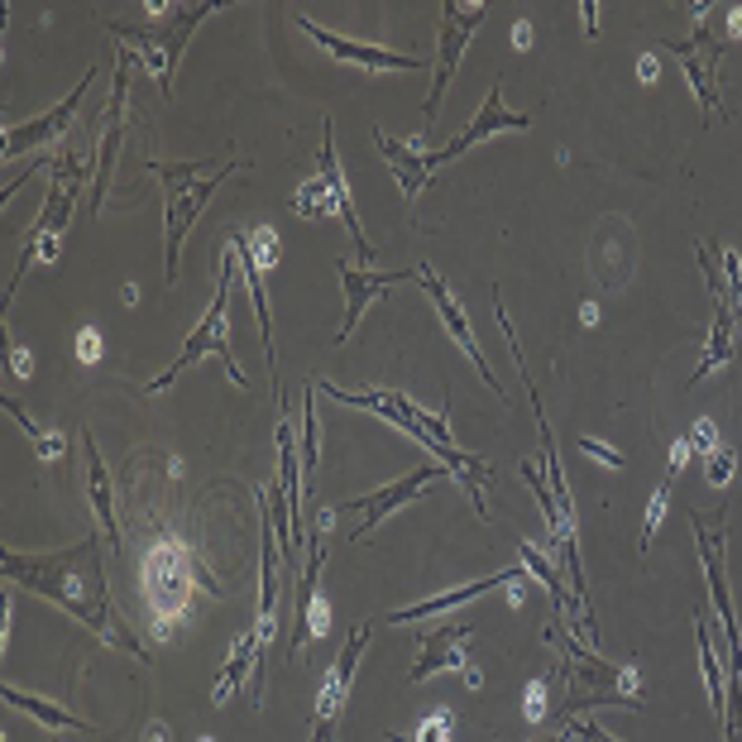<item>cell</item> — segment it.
I'll use <instances>...</instances> for the list:
<instances>
[{
    "mask_svg": "<svg viewBox=\"0 0 742 742\" xmlns=\"http://www.w3.org/2000/svg\"><path fill=\"white\" fill-rule=\"evenodd\" d=\"M91 87V72H82V82L72 87L63 101L53 106V111H44L39 120H29V125H20V129H10L5 135V159H20V153H29V149H39V144H53V139H63L67 135V125H72V115H77V101H82V91Z\"/></svg>",
    "mask_w": 742,
    "mask_h": 742,
    "instance_id": "cell-14",
    "label": "cell"
},
{
    "mask_svg": "<svg viewBox=\"0 0 742 742\" xmlns=\"http://www.w3.org/2000/svg\"><path fill=\"white\" fill-rule=\"evenodd\" d=\"M518 580H522L518 570H498V574H489V580L460 584V590H450V594H436V598H422V604L393 608V614H388V622H393V628H398V622H417V618H431V614H446V608H460V604H470V598H479L484 590H498V584H518Z\"/></svg>",
    "mask_w": 742,
    "mask_h": 742,
    "instance_id": "cell-20",
    "label": "cell"
},
{
    "mask_svg": "<svg viewBox=\"0 0 742 742\" xmlns=\"http://www.w3.org/2000/svg\"><path fill=\"white\" fill-rule=\"evenodd\" d=\"M125 63L129 53H120L115 82H111V106H106V135H101V153H96V177H91V211L96 201L106 197V183H111V168L120 153V139H125Z\"/></svg>",
    "mask_w": 742,
    "mask_h": 742,
    "instance_id": "cell-18",
    "label": "cell"
},
{
    "mask_svg": "<svg viewBox=\"0 0 742 742\" xmlns=\"http://www.w3.org/2000/svg\"><path fill=\"white\" fill-rule=\"evenodd\" d=\"M77 355L91 364V359L101 355V335H96V331H82V335H77Z\"/></svg>",
    "mask_w": 742,
    "mask_h": 742,
    "instance_id": "cell-37",
    "label": "cell"
},
{
    "mask_svg": "<svg viewBox=\"0 0 742 742\" xmlns=\"http://www.w3.org/2000/svg\"><path fill=\"white\" fill-rule=\"evenodd\" d=\"M733 345H738V335H733V307H728V297H724V302H714V326H709L704 359H700V369H694L690 383H700V379H709L714 369H724L728 359H733Z\"/></svg>",
    "mask_w": 742,
    "mask_h": 742,
    "instance_id": "cell-25",
    "label": "cell"
},
{
    "mask_svg": "<svg viewBox=\"0 0 742 742\" xmlns=\"http://www.w3.org/2000/svg\"><path fill=\"white\" fill-rule=\"evenodd\" d=\"M518 551H522V566H527V570L536 574V580L546 584V590H551V598H556V608H560V614H566V608H570V598H566V590H560V566H556V560H546V556H542V551H536L532 542H518Z\"/></svg>",
    "mask_w": 742,
    "mask_h": 742,
    "instance_id": "cell-28",
    "label": "cell"
},
{
    "mask_svg": "<svg viewBox=\"0 0 742 742\" xmlns=\"http://www.w3.org/2000/svg\"><path fill=\"white\" fill-rule=\"evenodd\" d=\"M580 455H584V460L608 465V470H622V465H628V455H622V450H614V446H604V441H598V436H580Z\"/></svg>",
    "mask_w": 742,
    "mask_h": 742,
    "instance_id": "cell-32",
    "label": "cell"
},
{
    "mask_svg": "<svg viewBox=\"0 0 742 742\" xmlns=\"http://www.w3.org/2000/svg\"><path fill=\"white\" fill-rule=\"evenodd\" d=\"M279 484H283V498H287V512H293V536L297 546H302V512H297V503H302V455H297V436L287 431V417L279 422Z\"/></svg>",
    "mask_w": 742,
    "mask_h": 742,
    "instance_id": "cell-22",
    "label": "cell"
},
{
    "mask_svg": "<svg viewBox=\"0 0 742 742\" xmlns=\"http://www.w3.org/2000/svg\"><path fill=\"white\" fill-rule=\"evenodd\" d=\"M321 177H326V187H331V197H335V211H341V221L350 225V235H355V245H359V269H369V263H374V245L364 239V225H359V211H355V201H350V187H345V173H341V163H335L331 120H321Z\"/></svg>",
    "mask_w": 742,
    "mask_h": 742,
    "instance_id": "cell-19",
    "label": "cell"
},
{
    "mask_svg": "<svg viewBox=\"0 0 742 742\" xmlns=\"http://www.w3.org/2000/svg\"><path fill=\"white\" fill-rule=\"evenodd\" d=\"M297 29L311 34V39L326 48L331 58H341V63H359V67H369V72H422L426 67V58H417V53H393V48H374V44L345 39V34L311 24L307 15H297Z\"/></svg>",
    "mask_w": 742,
    "mask_h": 742,
    "instance_id": "cell-8",
    "label": "cell"
},
{
    "mask_svg": "<svg viewBox=\"0 0 742 742\" xmlns=\"http://www.w3.org/2000/svg\"><path fill=\"white\" fill-rule=\"evenodd\" d=\"M0 694H5V704H15V709L34 714L44 728H72V733H91V724H82V718H72L67 709H58V704L39 700V694H24V690H15V685H5Z\"/></svg>",
    "mask_w": 742,
    "mask_h": 742,
    "instance_id": "cell-27",
    "label": "cell"
},
{
    "mask_svg": "<svg viewBox=\"0 0 742 742\" xmlns=\"http://www.w3.org/2000/svg\"><path fill=\"white\" fill-rule=\"evenodd\" d=\"M666 503H670V484H661L652 494V508H646V522H642V551H652V536H656V527H661V518H666Z\"/></svg>",
    "mask_w": 742,
    "mask_h": 742,
    "instance_id": "cell-33",
    "label": "cell"
},
{
    "mask_svg": "<svg viewBox=\"0 0 742 742\" xmlns=\"http://www.w3.org/2000/svg\"><path fill=\"white\" fill-rule=\"evenodd\" d=\"M450 728H455L450 709H441V714H431V718H426V724H422V733H417L412 742H450Z\"/></svg>",
    "mask_w": 742,
    "mask_h": 742,
    "instance_id": "cell-34",
    "label": "cell"
},
{
    "mask_svg": "<svg viewBox=\"0 0 742 742\" xmlns=\"http://www.w3.org/2000/svg\"><path fill=\"white\" fill-rule=\"evenodd\" d=\"M436 474H446V470H436V465H422V470H412V474H403V479H393V484H383V489H374V494H364V498H355V503H345L341 512H364L359 518V527H355V542H364L374 527L388 518V512H398L403 503H412L422 489L431 484Z\"/></svg>",
    "mask_w": 742,
    "mask_h": 742,
    "instance_id": "cell-12",
    "label": "cell"
},
{
    "mask_svg": "<svg viewBox=\"0 0 742 742\" xmlns=\"http://www.w3.org/2000/svg\"><path fill=\"white\" fill-rule=\"evenodd\" d=\"M470 632H474L470 622H450V628L426 632V638H422V656H417V666L407 670V680H412V685H422V680L436 676V670H460L470 685H479V670L465 661V652H460V646L470 642Z\"/></svg>",
    "mask_w": 742,
    "mask_h": 742,
    "instance_id": "cell-13",
    "label": "cell"
},
{
    "mask_svg": "<svg viewBox=\"0 0 742 742\" xmlns=\"http://www.w3.org/2000/svg\"><path fill=\"white\" fill-rule=\"evenodd\" d=\"M48 168H53L48 197H44V211H39V221H34V231L24 235V255L15 263V279H10V297H15L24 269H29L34 259H48V263L58 259V239H63L72 211H77V201H82V187H87V168L77 163V153H58Z\"/></svg>",
    "mask_w": 742,
    "mask_h": 742,
    "instance_id": "cell-3",
    "label": "cell"
},
{
    "mask_svg": "<svg viewBox=\"0 0 742 742\" xmlns=\"http://www.w3.org/2000/svg\"><path fill=\"white\" fill-rule=\"evenodd\" d=\"M235 249H225V259H221V279H215V302H211V311H207V317H201L197 321V331H191L187 335V345H183V355H177L173 359V364H168L163 369V374L159 379H153L149 383V393H163L168 388V383H173L177 374H183V369L187 364H197V359H201V350H211L215 359H221V364H225V374H231L235 383H249L245 379V369H239L235 364V359H231V341H225V311H231V287H235Z\"/></svg>",
    "mask_w": 742,
    "mask_h": 742,
    "instance_id": "cell-5",
    "label": "cell"
},
{
    "mask_svg": "<svg viewBox=\"0 0 742 742\" xmlns=\"http://www.w3.org/2000/svg\"><path fill=\"white\" fill-rule=\"evenodd\" d=\"M733 34H742V10H733Z\"/></svg>",
    "mask_w": 742,
    "mask_h": 742,
    "instance_id": "cell-42",
    "label": "cell"
},
{
    "mask_svg": "<svg viewBox=\"0 0 742 742\" xmlns=\"http://www.w3.org/2000/svg\"><path fill=\"white\" fill-rule=\"evenodd\" d=\"M690 446L700 450V455H714V450H718V436H714V422H709V417H700V422H694Z\"/></svg>",
    "mask_w": 742,
    "mask_h": 742,
    "instance_id": "cell-35",
    "label": "cell"
},
{
    "mask_svg": "<svg viewBox=\"0 0 742 742\" xmlns=\"http://www.w3.org/2000/svg\"><path fill=\"white\" fill-rule=\"evenodd\" d=\"M666 53H680V63H685V77H690L694 96H700L704 115L728 120V111H724V106H718V91H714V67H700V39H694V34H690L685 44H666Z\"/></svg>",
    "mask_w": 742,
    "mask_h": 742,
    "instance_id": "cell-26",
    "label": "cell"
},
{
    "mask_svg": "<svg viewBox=\"0 0 742 742\" xmlns=\"http://www.w3.org/2000/svg\"><path fill=\"white\" fill-rule=\"evenodd\" d=\"M263 642H269V638H263V632H259V622H255V628H249L245 638H239V642L231 646V661H225L221 680H215V685H211V704H225V700H231V694H235L239 685H245V670H249V666H259Z\"/></svg>",
    "mask_w": 742,
    "mask_h": 742,
    "instance_id": "cell-24",
    "label": "cell"
},
{
    "mask_svg": "<svg viewBox=\"0 0 742 742\" xmlns=\"http://www.w3.org/2000/svg\"><path fill=\"white\" fill-rule=\"evenodd\" d=\"M551 742H556V738H551Z\"/></svg>",
    "mask_w": 742,
    "mask_h": 742,
    "instance_id": "cell-43",
    "label": "cell"
},
{
    "mask_svg": "<svg viewBox=\"0 0 742 742\" xmlns=\"http://www.w3.org/2000/svg\"><path fill=\"white\" fill-rule=\"evenodd\" d=\"M570 733H574V738H584V742H614L608 733H598L594 724H570Z\"/></svg>",
    "mask_w": 742,
    "mask_h": 742,
    "instance_id": "cell-39",
    "label": "cell"
},
{
    "mask_svg": "<svg viewBox=\"0 0 742 742\" xmlns=\"http://www.w3.org/2000/svg\"><path fill=\"white\" fill-rule=\"evenodd\" d=\"M417 279H422V287H426V297H431V302H436V311H441V321H446V331L455 335V341H460V350H465V355H470V359H474V369H479V374H484V383H489V388H494V393H498V398H503V383H498L494 374H489V364H484V350H479V341H474L470 321H465V307H460V302H455L450 283H446V279H441V273H431V269H426V263H422V269H417Z\"/></svg>",
    "mask_w": 742,
    "mask_h": 742,
    "instance_id": "cell-15",
    "label": "cell"
},
{
    "mask_svg": "<svg viewBox=\"0 0 742 742\" xmlns=\"http://www.w3.org/2000/svg\"><path fill=\"white\" fill-rule=\"evenodd\" d=\"M0 407H5V412L15 417V422H20V431H24V436L34 441V450H39L44 460H58V455H63V441H58V436H48V431H44L39 422H34V417L24 412V407H20L15 398H0Z\"/></svg>",
    "mask_w": 742,
    "mask_h": 742,
    "instance_id": "cell-29",
    "label": "cell"
},
{
    "mask_svg": "<svg viewBox=\"0 0 742 742\" xmlns=\"http://www.w3.org/2000/svg\"><path fill=\"white\" fill-rule=\"evenodd\" d=\"M335 273H341L345 283V321L341 331H335V341H350V331L359 326V317L369 311V302L374 297H383L393 283H407V273H374V269H355V263H335Z\"/></svg>",
    "mask_w": 742,
    "mask_h": 742,
    "instance_id": "cell-17",
    "label": "cell"
},
{
    "mask_svg": "<svg viewBox=\"0 0 742 742\" xmlns=\"http://www.w3.org/2000/svg\"><path fill=\"white\" fill-rule=\"evenodd\" d=\"M484 15H489V5H455V0H446V5H441V67H436V77H431V96H426V106H422L426 125L436 120L441 96H446V82L455 77L465 44L474 39V29L484 24Z\"/></svg>",
    "mask_w": 742,
    "mask_h": 742,
    "instance_id": "cell-7",
    "label": "cell"
},
{
    "mask_svg": "<svg viewBox=\"0 0 742 742\" xmlns=\"http://www.w3.org/2000/svg\"><path fill=\"white\" fill-rule=\"evenodd\" d=\"M5 580H15L20 590H34L39 598H53L58 608H67L77 622H87L96 638H106L120 652H135L144 661V646L135 632L120 628L111 594H106V570H101V542L67 546V551H10L5 556Z\"/></svg>",
    "mask_w": 742,
    "mask_h": 742,
    "instance_id": "cell-1",
    "label": "cell"
},
{
    "mask_svg": "<svg viewBox=\"0 0 742 742\" xmlns=\"http://www.w3.org/2000/svg\"><path fill=\"white\" fill-rule=\"evenodd\" d=\"M149 168L159 173L163 197H168V221H163L168 263H163V273H168V287H173V279H177V255H183V239L191 231V221H197L201 207L211 201V191L221 187L225 177H231L235 163H215L211 173H207V163H159V159H153Z\"/></svg>",
    "mask_w": 742,
    "mask_h": 742,
    "instance_id": "cell-2",
    "label": "cell"
},
{
    "mask_svg": "<svg viewBox=\"0 0 742 742\" xmlns=\"http://www.w3.org/2000/svg\"><path fill=\"white\" fill-rule=\"evenodd\" d=\"M293 207H297V215H307V221H311V215H326V211H335V197H331L326 177H321V173H317V177H307V183L297 187ZM335 215H341V211H335Z\"/></svg>",
    "mask_w": 742,
    "mask_h": 742,
    "instance_id": "cell-30",
    "label": "cell"
},
{
    "mask_svg": "<svg viewBox=\"0 0 742 742\" xmlns=\"http://www.w3.org/2000/svg\"><path fill=\"white\" fill-rule=\"evenodd\" d=\"M374 144H379V153L393 163V173H398V187H403V197L407 201H417V191L426 187V177H431V168H426V153H417L412 144H403V139H393L383 125H374Z\"/></svg>",
    "mask_w": 742,
    "mask_h": 742,
    "instance_id": "cell-21",
    "label": "cell"
},
{
    "mask_svg": "<svg viewBox=\"0 0 742 742\" xmlns=\"http://www.w3.org/2000/svg\"><path fill=\"white\" fill-rule=\"evenodd\" d=\"M321 527H326V512H321L317 522H311V556L302 566V580H297V614H293V638H287V656L302 652L307 638H317V632H326V604L317 608V574H321Z\"/></svg>",
    "mask_w": 742,
    "mask_h": 742,
    "instance_id": "cell-10",
    "label": "cell"
},
{
    "mask_svg": "<svg viewBox=\"0 0 742 742\" xmlns=\"http://www.w3.org/2000/svg\"><path fill=\"white\" fill-rule=\"evenodd\" d=\"M690 455H694L690 436H685V441H676V450H670V474H680V470H685V460H690Z\"/></svg>",
    "mask_w": 742,
    "mask_h": 742,
    "instance_id": "cell-38",
    "label": "cell"
},
{
    "mask_svg": "<svg viewBox=\"0 0 742 742\" xmlns=\"http://www.w3.org/2000/svg\"><path fill=\"white\" fill-rule=\"evenodd\" d=\"M149 742H168V733H163V728H159V724H153V728H149Z\"/></svg>",
    "mask_w": 742,
    "mask_h": 742,
    "instance_id": "cell-41",
    "label": "cell"
},
{
    "mask_svg": "<svg viewBox=\"0 0 742 742\" xmlns=\"http://www.w3.org/2000/svg\"><path fill=\"white\" fill-rule=\"evenodd\" d=\"M82 450H87V489H91V503H96V518H101V532H106V546L120 551V527H115V498H111V474L101 465V450H96L91 436H82Z\"/></svg>",
    "mask_w": 742,
    "mask_h": 742,
    "instance_id": "cell-23",
    "label": "cell"
},
{
    "mask_svg": "<svg viewBox=\"0 0 742 742\" xmlns=\"http://www.w3.org/2000/svg\"><path fill=\"white\" fill-rule=\"evenodd\" d=\"M580 15H584V29H590V39H594V34H598V24H594L598 5H594V0H584V5H580Z\"/></svg>",
    "mask_w": 742,
    "mask_h": 742,
    "instance_id": "cell-40",
    "label": "cell"
},
{
    "mask_svg": "<svg viewBox=\"0 0 742 742\" xmlns=\"http://www.w3.org/2000/svg\"><path fill=\"white\" fill-rule=\"evenodd\" d=\"M225 245L235 249L239 269H245V293L249 302H255V317H259V331H263V355H269V369H273V393L283 398V383H279V355H273V317H269V287H263V269L255 259V245H249L245 231H231L225 235Z\"/></svg>",
    "mask_w": 742,
    "mask_h": 742,
    "instance_id": "cell-16",
    "label": "cell"
},
{
    "mask_svg": "<svg viewBox=\"0 0 742 742\" xmlns=\"http://www.w3.org/2000/svg\"><path fill=\"white\" fill-rule=\"evenodd\" d=\"M321 393H326V398L350 403V407H364V412H374V417H383V422H393V426H403L407 436H417L426 450H436V446H455V436H450L446 417H441V412H426V407H417L412 398H403V393H383V388H369V393H345V388H331V383H321Z\"/></svg>",
    "mask_w": 742,
    "mask_h": 742,
    "instance_id": "cell-6",
    "label": "cell"
},
{
    "mask_svg": "<svg viewBox=\"0 0 742 742\" xmlns=\"http://www.w3.org/2000/svg\"><path fill=\"white\" fill-rule=\"evenodd\" d=\"M215 5H173L168 10V24H111V34L120 44H125V53L135 58V63H144L159 77V87L168 91L173 87V72H177V58H183V48H187V34L201 24V15H211Z\"/></svg>",
    "mask_w": 742,
    "mask_h": 742,
    "instance_id": "cell-4",
    "label": "cell"
},
{
    "mask_svg": "<svg viewBox=\"0 0 742 742\" xmlns=\"http://www.w3.org/2000/svg\"><path fill=\"white\" fill-rule=\"evenodd\" d=\"M532 125V115H522V111H508V106H503V96H498V77H494V87L484 91V111H479L470 125L460 129V135H455L446 149H436V153H426V168L431 173H436L441 163H450V159H460L465 149H470V144H479V139H489V135H498V129H527Z\"/></svg>",
    "mask_w": 742,
    "mask_h": 742,
    "instance_id": "cell-11",
    "label": "cell"
},
{
    "mask_svg": "<svg viewBox=\"0 0 742 742\" xmlns=\"http://www.w3.org/2000/svg\"><path fill=\"white\" fill-rule=\"evenodd\" d=\"M527 718H546V680H532L527 690Z\"/></svg>",
    "mask_w": 742,
    "mask_h": 742,
    "instance_id": "cell-36",
    "label": "cell"
},
{
    "mask_svg": "<svg viewBox=\"0 0 742 742\" xmlns=\"http://www.w3.org/2000/svg\"><path fill=\"white\" fill-rule=\"evenodd\" d=\"M364 642H369V622H359L350 638H345L341 656H335L326 685H321L317 728H311V742H331V728H335V718H341V704H345V694H350V685H355V661H359V652H364Z\"/></svg>",
    "mask_w": 742,
    "mask_h": 742,
    "instance_id": "cell-9",
    "label": "cell"
},
{
    "mask_svg": "<svg viewBox=\"0 0 742 742\" xmlns=\"http://www.w3.org/2000/svg\"><path fill=\"white\" fill-rule=\"evenodd\" d=\"M733 470H738V455L728 450V446H718L714 455H704V474H709V484L724 489L728 479H733Z\"/></svg>",
    "mask_w": 742,
    "mask_h": 742,
    "instance_id": "cell-31",
    "label": "cell"
}]
</instances>
